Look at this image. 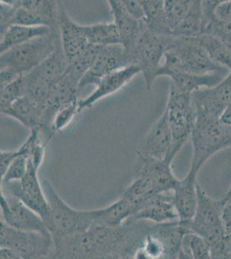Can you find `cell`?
Segmentation results:
<instances>
[{
	"label": "cell",
	"mask_w": 231,
	"mask_h": 259,
	"mask_svg": "<svg viewBox=\"0 0 231 259\" xmlns=\"http://www.w3.org/2000/svg\"><path fill=\"white\" fill-rule=\"evenodd\" d=\"M61 44L58 27L50 33L29 40L0 55V68L14 69L21 75L29 74L53 53Z\"/></svg>",
	"instance_id": "4"
},
{
	"label": "cell",
	"mask_w": 231,
	"mask_h": 259,
	"mask_svg": "<svg viewBox=\"0 0 231 259\" xmlns=\"http://www.w3.org/2000/svg\"><path fill=\"white\" fill-rule=\"evenodd\" d=\"M190 139L193 157L189 170L198 175L214 155L231 148V128L222 124L219 118L196 117Z\"/></svg>",
	"instance_id": "3"
},
{
	"label": "cell",
	"mask_w": 231,
	"mask_h": 259,
	"mask_svg": "<svg viewBox=\"0 0 231 259\" xmlns=\"http://www.w3.org/2000/svg\"><path fill=\"white\" fill-rule=\"evenodd\" d=\"M125 66H128V62L122 45L100 48L94 64L79 81V91L90 85H96L103 77Z\"/></svg>",
	"instance_id": "13"
},
{
	"label": "cell",
	"mask_w": 231,
	"mask_h": 259,
	"mask_svg": "<svg viewBox=\"0 0 231 259\" xmlns=\"http://www.w3.org/2000/svg\"><path fill=\"white\" fill-rule=\"evenodd\" d=\"M21 76V74H18V72H16L12 68H0V92L7 89Z\"/></svg>",
	"instance_id": "40"
},
{
	"label": "cell",
	"mask_w": 231,
	"mask_h": 259,
	"mask_svg": "<svg viewBox=\"0 0 231 259\" xmlns=\"http://www.w3.org/2000/svg\"><path fill=\"white\" fill-rule=\"evenodd\" d=\"M192 98L196 117L218 119L231 104V71L217 85L193 92Z\"/></svg>",
	"instance_id": "11"
},
{
	"label": "cell",
	"mask_w": 231,
	"mask_h": 259,
	"mask_svg": "<svg viewBox=\"0 0 231 259\" xmlns=\"http://www.w3.org/2000/svg\"><path fill=\"white\" fill-rule=\"evenodd\" d=\"M228 72H216L211 74H194L182 72H174L168 74L170 84L176 89L188 94H193L198 89L211 88L217 85Z\"/></svg>",
	"instance_id": "22"
},
{
	"label": "cell",
	"mask_w": 231,
	"mask_h": 259,
	"mask_svg": "<svg viewBox=\"0 0 231 259\" xmlns=\"http://www.w3.org/2000/svg\"><path fill=\"white\" fill-rule=\"evenodd\" d=\"M68 64L60 44L53 53L31 72L54 88L67 73Z\"/></svg>",
	"instance_id": "23"
},
{
	"label": "cell",
	"mask_w": 231,
	"mask_h": 259,
	"mask_svg": "<svg viewBox=\"0 0 231 259\" xmlns=\"http://www.w3.org/2000/svg\"><path fill=\"white\" fill-rule=\"evenodd\" d=\"M223 206L222 211V221L226 234H231V186L222 198Z\"/></svg>",
	"instance_id": "39"
},
{
	"label": "cell",
	"mask_w": 231,
	"mask_h": 259,
	"mask_svg": "<svg viewBox=\"0 0 231 259\" xmlns=\"http://www.w3.org/2000/svg\"><path fill=\"white\" fill-rule=\"evenodd\" d=\"M100 46L89 45L81 53L72 60L68 64V70L80 77L81 80L83 75L87 72L94 64L97 56L100 52Z\"/></svg>",
	"instance_id": "33"
},
{
	"label": "cell",
	"mask_w": 231,
	"mask_h": 259,
	"mask_svg": "<svg viewBox=\"0 0 231 259\" xmlns=\"http://www.w3.org/2000/svg\"><path fill=\"white\" fill-rule=\"evenodd\" d=\"M1 39H2V35H0V41H1Z\"/></svg>",
	"instance_id": "49"
},
{
	"label": "cell",
	"mask_w": 231,
	"mask_h": 259,
	"mask_svg": "<svg viewBox=\"0 0 231 259\" xmlns=\"http://www.w3.org/2000/svg\"><path fill=\"white\" fill-rule=\"evenodd\" d=\"M196 210L193 218L186 221L188 230L203 237L209 243L211 249L216 247L225 235L222 225V211L223 202L222 199L216 200L197 184Z\"/></svg>",
	"instance_id": "8"
},
{
	"label": "cell",
	"mask_w": 231,
	"mask_h": 259,
	"mask_svg": "<svg viewBox=\"0 0 231 259\" xmlns=\"http://www.w3.org/2000/svg\"><path fill=\"white\" fill-rule=\"evenodd\" d=\"M165 112L173 137V145L168 159L172 163L176 155L190 139L196 122V111L192 94L180 91L170 84Z\"/></svg>",
	"instance_id": "6"
},
{
	"label": "cell",
	"mask_w": 231,
	"mask_h": 259,
	"mask_svg": "<svg viewBox=\"0 0 231 259\" xmlns=\"http://www.w3.org/2000/svg\"><path fill=\"white\" fill-rule=\"evenodd\" d=\"M53 28L49 26H24L12 24L2 35L0 41V55L29 40L46 35Z\"/></svg>",
	"instance_id": "24"
},
{
	"label": "cell",
	"mask_w": 231,
	"mask_h": 259,
	"mask_svg": "<svg viewBox=\"0 0 231 259\" xmlns=\"http://www.w3.org/2000/svg\"><path fill=\"white\" fill-rule=\"evenodd\" d=\"M206 74L216 72H228L211 59L197 37H183L171 35L161 69V76L171 73Z\"/></svg>",
	"instance_id": "2"
},
{
	"label": "cell",
	"mask_w": 231,
	"mask_h": 259,
	"mask_svg": "<svg viewBox=\"0 0 231 259\" xmlns=\"http://www.w3.org/2000/svg\"><path fill=\"white\" fill-rule=\"evenodd\" d=\"M43 110V106L36 103L26 95H22L12 102L6 116L18 120L28 129H40Z\"/></svg>",
	"instance_id": "21"
},
{
	"label": "cell",
	"mask_w": 231,
	"mask_h": 259,
	"mask_svg": "<svg viewBox=\"0 0 231 259\" xmlns=\"http://www.w3.org/2000/svg\"><path fill=\"white\" fill-rule=\"evenodd\" d=\"M180 258L211 259V246L203 237L197 233H184L181 241Z\"/></svg>",
	"instance_id": "30"
},
{
	"label": "cell",
	"mask_w": 231,
	"mask_h": 259,
	"mask_svg": "<svg viewBox=\"0 0 231 259\" xmlns=\"http://www.w3.org/2000/svg\"><path fill=\"white\" fill-rule=\"evenodd\" d=\"M219 119L222 124H226L227 126L231 128V104L224 110V112H222Z\"/></svg>",
	"instance_id": "46"
},
{
	"label": "cell",
	"mask_w": 231,
	"mask_h": 259,
	"mask_svg": "<svg viewBox=\"0 0 231 259\" xmlns=\"http://www.w3.org/2000/svg\"><path fill=\"white\" fill-rule=\"evenodd\" d=\"M139 74H141V71L137 66L128 65L103 77L91 95L79 100V112L91 108L103 99L120 91Z\"/></svg>",
	"instance_id": "14"
},
{
	"label": "cell",
	"mask_w": 231,
	"mask_h": 259,
	"mask_svg": "<svg viewBox=\"0 0 231 259\" xmlns=\"http://www.w3.org/2000/svg\"><path fill=\"white\" fill-rule=\"evenodd\" d=\"M10 211L3 217L6 224L21 231L51 234L41 216L17 199H8Z\"/></svg>",
	"instance_id": "19"
},
{
	"label": "cell",
	"mask_w": 231,
	"mask_h": 259,
	"mask_svg": "<svg viewBox=\"0 0 231 259\" xmlns=\"http://www.w3.org/2000/svg\"><path fill=\"white\" fill-rule=\"evenodd\" d=\"M18 153V150H11V151L0 150V210L2 212L3 217L8 214L10 211L8 199L6 197L3 191L4 178L6 176L8 166Z\"/></svg>",
	"instance_id": "36"
},
{
	"label": "cell",
	"mask_w": 231,
	"mask_h": 259,
	"mask_svg": "<svg viewBox=\"0 0 231 259\" xmlns=\"http://www.w3.org/2000/svg\"><path fill=\"white\" fill-rule=\"evenodd\" d=\"M168 36L156 35L146 28L133 47L128 51L124 50L128 65H135L140 68L148 91L152 89L156 78L161 76Z\"/></svg>",
	"instance_id": "5"
},
{
	"label": "cell",
	"mask_w": 231,
	"mask_h": 259,
	"mask_svg": "<svg viewBox=\"0 0 231 259\" xmlns=\"http://www.w3.org/2000/svg\"><path fill=\"white\" fill-rule=\"evenodd\" d=\"M172 145L173 137L167 114L164 111L161 117L148 130L138 145L137 157L143 159L166 160L170 162L168 159Z\"/></svg>",
	"instance_id": "12"
},
{
	"label": "cell",
	"mask_w": 231,
	"mask_h": 259,
	"mask_svg": "<svg viewBox=\"0 0 231 259\" xmlns=\"http://www.w3.org/2000/svg\"><path fill=\"white\" fill-rule=\"evenodd\" d=\"M135 212V207L129 200L121 196L111 205L95 210V223L117 227L128 221Z\"/></svg>",
	"instance_id": "25"
},
{
	"label": "cell",
	"mask_w": 231,
	"mask_h": 259,
	"mask_svg": "<svg viewBox=\"0 0 231 259\" xmlns=\"http://www.w3.org/2000/svg\"><path fill=\"white\" fill-rule=\"evenodd\" d=\"M193 0H163L164 9L172 31L186 17Z\"/></svg>",
	"instance_id": "35"
},
{
	"label": "cell",
	"mask_w": 231,
	"mask_h": 259,
	"mask_svg": "<svg viewBox=\"0 0 231 259\" xmlns=\"http://www.w3.org/2000/svg\"><path fill=\"white\" fill-rule=\"evenodd\" d=\"M153 223L129 219L117 227L94 224L83 233L52 236L56 258H134Z\"/></svg>",
	"instance_id": "1"
},
{
	"label": "cell",
	"mask_w": 231,
	"mask_h": 259,
	"mask_svg": "<svg viewBox=\"0 0 231 259\" xmlns=\"http://www.w3.org/2000/svg\"><path fill=\"white\" fill-rule=\"evenodd\" d=\"M198 175L192 171L183 179H178L172 190L173 202L179 221H188L193 218L196 210L198 194Z\"/></svg>",
	"instance_id": "18"
},
{
	"label": "cell",
	"mask_w": 231,
	"mask_h": 259,
	"mask_svg": "<svg viewBox=\"0 0 231 259\" xmlns=\"http://www.w3.org/2000/svg\"><path fill=\"white\" fill-rule=\"evenodd\" d=\"M23 81L24 95L30 98L36 103L45 106L53 88L40 77L35 75L33 72L23 75Z\"/></svg>",
	"instance_id": "32"
},
{
	"label": "cell",
	"mask_w": 231,
	"mask_h": 259,
	"mask_svg": "<svg viewBox=\"0 0 231 259\" xmlns=\"http://www.w3.org/2000/svg\"><path fill=\"white\" fill-rule=\"evenodd\" d=\"M0 259H20V257L11 248L0 246Z\"/></svg>",
	"instance_id": "45"
},
{
	"label": "cell",
	"mask_w": 231,
	"mask_h": 259,
	"mask_svg": "<svg viewBox=\"0 0 231 259\" xmlns=\"http://www.w3.org/2000/svg\"><path fill=\"white\" fill-rule=\"evenodd\" d=\"M172 163L166 160L138 158L135 174H144L151 181L158 194L172 191L178 178L173 174Z\"/></svg>",
	"instance_id": "20"
},
{
	"label": "cell",
	"mask_w": 231,
	"mask_h": 259,
	"mask_svg": "<svg viewBox=\"0 0 231 259\" xmlns=\"http://www.w3.org/2000/svg\"><path fill=\"white\" fill-rule=\"evenodd\" d=\"M60 3L61 0H21V6L39 14L50 28L57 27Z\"/></svg>",
	"instance_id": "31"
},
{
	"label": "cell",
	"mask_w": 231,
	"mask_h": 259,
	"mask_svg": "<svg viewBox=\"0 0 231 259\" xmlns=\"http://www.w3.org/2000/svg\"><path fill=\"white\" fill-rule=\"evenodd\" d=\"M12 24H19L24 26H48L46 21L41 16L23 6L18 7L15 11Z\"/></svg>",
	"instance_id": "38"
},
{
	"label": "cell",
	"mask_w": 231,
	"mask_h": 259,
	"mask_svg": "<svg viewBox=\"0 0 231 259\" xmlns=\"http://www.w3.org/2000/svg\"><path fill=\"white\" fill-rule=\"evenodd\" d=\"M78 112H79V100L62 106L56 112L51 124V133L53 135L66 129L73 122Z\"/></svg>",
	"instance_id": "34"
},
{
	"label": "cell",
	"mask_w": 231,
	"mask_h": 259,
	"mask_svg": "<svg viewBox=\"0 0 231 259\" xmlns=\"http://www.w3.org/2000/svg\"><path fill=\"white\" fill-rule=\"evenodd\" d=\"M214 17L221 21H231V1L222 4L217 6Z\"/></svg>",
	"instance_id": "44"
},
{
	"label": "cell",
	"mask_w": 231,
	"mask_h": 259,
	"mask_svg": "<svg viewBox=\"0 0 231 259\" xmlns=\"http://www.w3.org/2000/svg\"><path fill=\"white\" fill-rule=\"evenodd\" d=\"M83 29L90 45L100 47L121 45L120 34L114 22L83 25Z\"/></svg>",
	"instance_id": "28"
},
{
	"label": "cell",
	"mask_w": 231,
	"mask_h": 259,
	"mask_svg": "<svg viewBox=\"0 0 231 259\" xmlns=\"http://www.w3.org/2000/svg\"><path fill=\"white\" fill-rule=\"evenodd\" d=\"M57 27L63 53L69 63L90 44L85 36L83 25L77 24L68 16L62 2L59 7Z\"/></svg>",
	"instance_id": "15"
},
{
	"label": "cell",
	"mask_w": 231,
	"mask_h": 259,
	"mask_svg": "<svg viewBox=\"0 0 231 259\" xmlns=\"http://www.w3.org/2000/svg\"><path fill=\"white\" fill-rule=\"evenodd\" d=\"M144 9V21L147 28L159 35H172L164 9L163 0H140Z\"/></svg>",
	"instance_id": "26"
},
{
	"label": "cell",
	"mask_w": 231,
	"mask_h": 259,
	"mask_svg": "<svg viewBox=\"0 0 231 259\" xmlns=\"http://www.w3.org/2000/svg\"><path fill=\"white\" fill-rule=\"evenodd\" d=\"M197 39L214 62L231 71V47L228 44L216 35L205 33L197 36Z\"/></svg>",
	"instance_id": "29"
},
{
	"label": "cell",
	"mask_w": 231,
	"mask_h": 259,
	"mask_svg": "<svg viewBox=\"0 0 231 259\" xmlns=\"http://www.w3.org/2000/svg\"><path fill=\"white\" fill-rule=\"evenodd\" d=\"M129 219L148 221L154 224L178 220L173 205L172 191L153 195L152 197L144 201Z\"/></svg>",
	"instance_id": "16"
},
{
	"label": "cell",
	"mask_w": 231,
	"mask_h": 259,
	"mask_svg": "<svg viewBox=\"0 0 231 259\" xmlns=\"http://www.w3.org/2000/svg\"><path fill=\"white\" fill-rule=\"evenodd\" d=\"M127 12L138 20H144V13L140 0H121Z\"/></svg>",
	"instance_id": "42"
},
{
	"label": "cell",
	"mask_w": 231,
	"mask_h": 259,
	"mask_svg": "<svg viewBox=\"0 0 231 259\" xmlns=\"http://www.w3.org/2000/svg\"><path fill=\"white\" fill-rule=\"evenodd\" d=\"M0 3L14 10L18 9L21 6V0H0Z\"/></svg>",
	"instance_id": "47"
},
{
	"label": "cell",
	"mask_w": 231,
	"mask_h": 259,
	"mask_svg": "<svg viewBox=\"0 0 231 259\" xmlns=\"http://www.w3.org/2000/svg\"><path fill=\"white\" fill-rule=\"evenodd\" d=\"M107 2L113 17V22L120 34L121 45L125 51H128L146 29V24L144 20L133 18L127 12L121 0H107Z\"/></svg>",
	"instance_id": "17"
},
{
	"label": "cell",
	"mask_w": 231,
	"mask_h": 259,
	"mask_svg": "<svg viewBox=\"0 0 231 259\" xmlns=\"http://www.w3.org/2000/svg\"><path fill=\"white\" fill-rule=\"evenodd\" d=\"M204 0H193L190 10L172 31V35L183 37H197L201 35L204 26Z\"/></svg>",
	"instance_id": "27"
},
{
	"label": "cell",
	"mask_w": 231,
	"mask_h": 259,
	"mask_svg": "<svg viewBox=\"0 0 231 259\" xmlns=\"http://www.w3.org/2000/svg\"><path fill=\"white\" fill-rule=\"evenodd\" d=\"M44 191L50 204V218L47 227L51 235H74L85 232L95 223V210L84 211L71 207L48 182H45Z\"/></svg>",
	"instance_id": "7"
},
{
	"label": "cell",
	"mask_w": 231,
	"mask_h": 259,
	"mask_svg": "<svg viewBox=\"0 0 231 259\" xmlns=\"http://www.w3.org/2000/svg\"><path fill=\"white\" fill-rule=\"evenodd\" d=\"M16 10L0 3V35H3L12 24V18Z\"/></svg>",
	"instance_id": "41"
},
{
	"label": "cell",
	"mask_w": 231,
	"mask_h": 259,
	"mask_svg": "<svg viewBox=\"0 0 231 259\" xmlns=\"http://www.w3.org/2000/svg\"><path fill=\"white\" fill-rule=\"evenodd\" d=\"M22 95H24L23 75L4 91L0 92V114L6 115L12 102Z\"/></svg>",
	"instance_id": "37"
},
{
	"label": "cell",
	"mask_w": 231,
	"mask_h": 259,
	"mask_svg": "<svg viewBox=\"0 0 231 259\" xmlns=\"http://www.w3.org/2000/svg\"><path fill=\"white\" fill-rule=\"evenodd\" d=\"M1 246L11 248L20 259L43 258L52 256L54 240L51 234L21 231L8 225Z\"/></svg>",
	"instance_id": "10"
},
{
	"label": "cell",
	"mask_w": 231,
	"mask_h": 259,
	"mask_svg": "<svg viewBox=\"0 0 231 259\" xmlns=\"http://www.w3.org/2000/svg\"><path fill=\"white\" fill-rule=\"evenodd\" d=\"M7 227H8V224H6V221H4V219L2 220V219L0 218V246H1V244H2V241H3L4 236H5V233H6Z\"/></svg>",
	"instance_id": "48"
},
{
	"label": "cell",
	"mask_w": 231,
	"mask_h": 259,
	"mask_svg": "<svg viewBox=\"0 0 231 259\" xmlns=\"http://www.w3.org/2000/svg\"><path fill=\"white\" fill-rule=\"evenodd\" d=\"M39 169L29 159L28 170L24 178L18 182L6 184L9 185L8 189L12 197L17 198L30 209L37 212L47 226L50 218V204L39 179Z\"/></svg>",
	"instance_id": "9"
},
{
	"label": "cell",
	"mask_w": 231,
	"mask_h": 259,
	"mask_svg": "<svg viewBox=\"0 0 231 259\" xmlns=\"http://www.w3.org/2000/svg\"><path fill=\"white\" fill-rule=\"evenodd\" d=\"M231 0H204L203 1V12H204V24L214 17V12L222 4ZM204 27V26H203Z\"/></svg>",
	"instance_id": "43"
}]
</instances>
